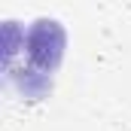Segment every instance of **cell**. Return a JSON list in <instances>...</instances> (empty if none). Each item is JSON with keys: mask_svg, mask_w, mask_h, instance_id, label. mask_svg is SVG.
I'll list each match as a JSON object with an SVG mask.
<instances>
[{"mask_svg": "<svg viewBox=\"0 0 131 131\" xmlns=\"http://www.w3.org/2000/svg\"><path fill=\"white\" fill-rule=\"evenodd\" d=\"M18 85H21V92H25L28 98H40V95H46V89H49V73L25 70V76L18 79Z\"/></svg>", "mask_w": 131, "mask_h": 131, "instance_id": "obj_2", "label": "cell"}, {"mask_svg": "<svg viewBox=\"0 0 131 131\" xmlns=\"http://www.w3.org/2000/svg\"><path fill=\"white\" fill-rule=\"evenodd\" d=\"M3 55H6V61H12V55L18 52V25L15 21H6V28H3Z\"/></svg>", "mask_w": 131, "mask_h": 131, "instance_id": "obj_3", "label": "cell"}, {"mask_svg": "<svg viewBox=\"0 0 131 131\" xmlns=\"http://www.w3.org/2000/svg\"><path fill=\"white\" fill-rule=\"evenodd\" d=\"M64 43H67V34L55 18H37L28 31V40H25L34 70H40V73L55 70L64 55Z\"/></svg>", "mask_w": 131, "mask_h": 131, "instance_id": "obj_1", "label": "cell"}]
</instances>
